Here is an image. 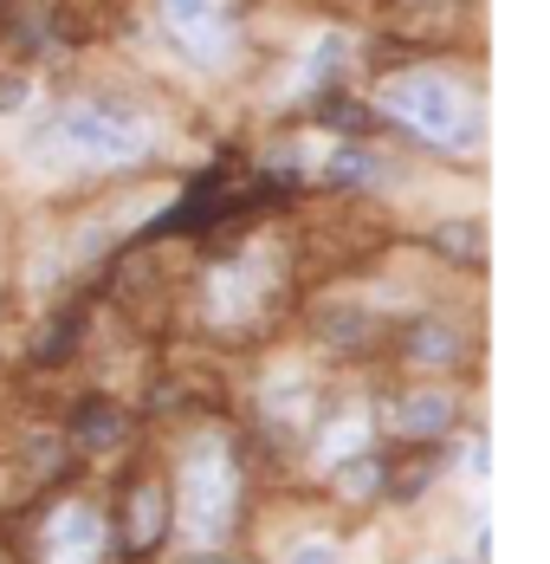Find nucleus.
Here are the masks:
<instances>
[{
	"label": "nucleus",
	"instance_id": "f257e3e1",
	"mask_svg": "<svg viewBox=\"0 0 550 564\" xmlns=\"http://www.w3.org/2000/svg\"><path fill=\"white\" fill-rule=\"evenodd\" d=\"M26 150H40L46 163H65V170H123L156 150V123L123 98H72L33 130Z\"/></svg>",
	"mask_w": 550,
	"mask_h": 564
},
{
	"label": "nucleus",
	"instance_id": "f03ea898",
	"mask_svg": "<svg viewBox=\"0 0 550 564\" xmlns=\"http://www.w3.org/2000/svg\"><path fill=\"white\" fill-rule=\"evenodd\" d=\"M383 111L402 130H415L428 150H440V156H480V143H486V111H480L473 85H460L440 65L395 72L383 85Z\"/></svg>",
	"mask_w": 550,
	"mask_h": 564
},
{
	"label": "nucleus",
	"instance_id": "7ed1b4c3",
	"mask_svg": "<svg viewBox=\"0 0 550 564\" xmlns=\"http://www.w3.org/2000/svg\"><path fill=\"white\" fill-rule=\"evenodd\" d=\"M182 525L195 545H220L233 525H240V460L227 435H201L182 448Z\"/></svg>",
	"mask_w": 550,
	"mask_h": 564
},
{
	"label": "nucleus",
	"instance_id": "20e7f679",
	"mask_svg": "<svg viewBox=\"0 0 550 564\" xmlns=\"http://www.w3.org/2000/svg\"><path fill=\"white\" fill-rule=\"evenodd\" d=\"M168 46L195 72H227L233 65V7L227 0H156Z\"/></svg>",
	"mask_w": 550,
	"mask_h": 564
},
{
	"label": "nucleus",
	"instance_id": "39448f33",
	"mask_svg": "<svg viewBox=\"0 0 550 564\" xmlns=\"http://www.w3.org/2000/svg\"><path fill=\"white\" fill-rule=\"evenodd\" d=\"M105 545H110L105 512L91 507V500H65V507H53L46 525H40V558L46 564H98Z\"/></svg>",
	"mask_w": 550,
	"mask_h": 564
},
{
	"label": "nucleus",
	"instance_id": "423d86ee",
	"mask_svg": "<svg viewBox=\"0 0 550 564\" xmlns=\"http://www.w3.org/2000/svg\"><path fill=\"white\" fill-rule=\"evenodd\" d=\"M168 532V487L163 480H136L130 487V512H123V545L130 552H156Z\"/></svg>",
	"mask_w": 550,
	"mask_h": 564
},
{
	"label": "nucleus",
	"instance_id": "0eeeda50",
	"mask_svg": "<svg viewBox=\"0 0 550 564\" xmlns=\"http://www.w3.org/2000/svg\"><path fill=\"white\" fill-rule=\"evenodd\" d=\"M388 429H395V435H447V429H453V402H447V395H408V402H395V409H388Z\"/></svg>",
	"mask_w": 550,
	"mask_h": 564
},
{
	"label": "nucleus",
	"instance_id": "6e6552de",
	"mask_svg": "<svg viewBox=\"0 0 550 564\" xmlns=\"http://www.w3.org/2000/svg\"><path fill=\"white\" fill-rule=\"evenodd\" d=\"M453 350H460V338H453V332H447L440 318H428V325H421V332L408 338V357H415V364H428V370L453 364Z\"/></svg>",
	"mask_w": 550,
	"mask_h": 564
},
{
	"label": "nucleus",
	"instance_id": "1a4fd4ad",
	"mask_svg": "<svg viewBox=\"0 0 550 564\" xmlns=\"http://www.w3.org/2000/svg\"><path fill=\"white\" fill-rule=\"evenodd\" d=\"M324 182L330 188H356V182H370V156H363V143H337L324 163Z\"/></svg>",
	"mask_w": 550,
	"mask_h": 564
},
{
	"label": "nucleus",
	"instance_id": "9d476101",
	"mask_svg": "<svg viewBox=\"0 0 550 564\" xmlns=\"http://www.w3.org/2000/svg\"><path fill=\"white\" fill-rule=\"evenodd\" d=\"M285 564H343V545H337V539H298V545L285 552Z\"/></svg>",
	"mask_w": 550,
	"mask_h": 564
},
{
	"label": "nucleus",
	"instance_id": "9b49d317",
	"mask_svg": "<svg viewBox=\"0 0 550 564\" xmlns=\"http://www.w3.org/2000/svg\"><path fill=\"white\" fill-rule=\"evenodd\" d=\"M201 564H220V558H201Z\"/></svg>",
	"mask_w": 550,
	"mask_h": 564
}]
</instances>
